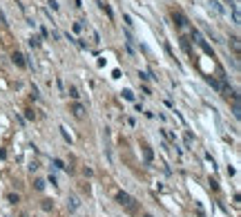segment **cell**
Masks as SVG:
<instances>
[{
    "instance_id": "1",
    "label": "cell",
    "mask_w": 241,
    "mask_h": 217,
    "mask_svg": "<svg viewBox=\"0 0 241 217\" xmlns=\"http://www.w3.org/2000/svg\"><path fill=\"white\" fill-rule=\"evenodd\" d=\"M116 202L121 204V206H127V208H134V199L127 195V193H118L116 195Z\"/></svg>"
},
{
    "instance_id": "2",
    "label": "cell",
    "mask_w": 241,
    "mask_h": 217,
    "mask_svg": "<svg viewBox=\"0 0 241 217\" xmlns=\"http://www.w3.org/2000/svg\"><path fill=\"white\" fill-rule=\"evenodd\" d=\"M11 61L18 65V67H27V63H25V56L20 54V52H14V56H11Z\"/></svg>"
},
{
    "instance_id": "3",
    "label": "cell",
    "mask_w": 241,
    "mask_h": 217,
    "mask_svg": "<svg viewBox=\"0 0 241 217\" xmlns=\"http://www.w3.org/2000/svg\"><path fill=\"white\" fill-rule=\"evenodd\" d=\"M98 7H101V9H103V11H105V14H107V16H110V20H112V18H114V14H112V9H110V5H105V2H103V0H98Z\"/></svg>"
},
{
    "instance_id": "4",
    "label": "cell",
    "mask_w": 241,
    "mask_h": 217,
    "mask_svg": "<svg viewBox=\"0 0 241 217\" xmlns=\"http://www.w3.org/2000/svg\"><path fill=\"white\" fill-rule=\"evenodd\" d=\"M72 112H74L76 117H83V114H85V110H83V105H78V103H74V108H72Z\"/></svg>"
},
{
    "instance_id": "5",
    "label": "cell",
    "mask_w": 241,
    "mask_h": 217,
    "mask_svg": "<svg viewBox=\"0 0 241 217\" xmlns=\"http://www.w3.org/2000/svg\"><path fill=\"white\" fill-rule=\"evenodd\" d=\"M174 23H177L179 27H183V25H185V18H183L181 14H174Z\"/></svg>"
},
{
    "instance_id": "6",
    "label": "cell",
    "mask_w": 241,
    "mask_h": 217,
    "mask_svg": "<svg viewBox=\"0 0 241 217\" xmlns=\"http://www.w3.org/2000/svg\"><path fill=\"white\" fill-rule=\"evenodd\" d=\"M29 45H31V47H38V45H40V38H38V36H31V38H29Z\"/></svg>"
},
{
    "instance_id": "7",
    "label": "cell",
    "mask_w": 241,
    "mask_h": 217,
    "mask_svg": "<svg viewBox=\"0 0 241 217\" xmlns=\"http://www.w3.org/2000/svg\"><path fill=\"white\" fill-rule=\"evenodd\" d=\"M69 96L72 99H78V90H76L74 85H69Z\"/></svg>"
},
{
    "instance_id": "8",
    "label": "cell",
    "mask_w": 241,
    "mask_h": 217,
    "mask_svg": "<svg viewBox=\"0 0 241 217\" xmlns=\"http://www.w3.org/2000/svg\"><path fill=\"white\" fill-rule=\"evenodd\" d=\"M123 96H125V99H127V101H132V99H134V94H132L130 90H123Z\"/></svg>"
},
{
    "instance_id": "9",
    "label": "cell",
    "mask_w": 241,
    "mask_h": 217,
    "mask_svg": "<svg viewBox=\"0 0 241 217\" xmlns=\"http://www.w3.org/2000/svg\"><path fill=\"white\" fill-rule=\"evenodd\" d=\"M9 202H11V204H18L20 199H18V195H9Z\"/></svg>"
},
{
    "instance_id": "10",
    "label": "cell",
    "mask_w": 241,
    "mask_h": 217,
    "mask_svg": "<svg viewBox=\"0 0 241 217\" xmlns=\"http://www.w3.org/2000/svg\"><path fill=\"white\" fill-rule=\"evenodd\" d=\"M145 159H148V161H152V150L150 148H145Z\"/></svg>"
},
{
    "instance_id": "11",
    "label": "cell",
    "mask_w": 241,
    "mask_h": 217,
    "mask_svg": "<svg viewBox=\"0 0 241 217\" xmlns=\"http://www.w3.org/2000/svg\"><path fill=\"white\" fill-rule=\"evenodd\" d=\"M54 166H56V168H65V164L60 161V159H56V161H54Z\"/></svg>"
},
{
    "instance_id": "12",
    "label": "cell",
    "mask_w": 241,
    "mask_h": 217,
    "mask_svg": "<svg viewBox=\"0 0 241 217\" xmlns=\"http://www.w3.org/2000/svg\"><path fill=\"white\" fill-rule=\"evenodd\" d=\"M143 217H152V215H143Z\"/></svg>"
}]
</instances>
